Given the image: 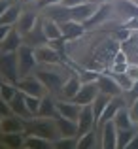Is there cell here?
<instances>
[{
  "label": "cell",
  "instance_id": "1",
  "mask_svg": "<svg viewBox=\"0 0 138 149\" xmlns=\"http://www.w3.org/2000/svg\"><path fill=\"white\" fill-rule=\"evenodd\" d=\"M27 134H36L46 140H51V142L61 138L55 117H32V119H29L27 121Z\"/></svg>",
  "mask_w": 138,
  "mask_h": 149
},
{
  "label": "cell",
  "instance_id": "2",
  "mask_svg": "<svg viewBox=\"0 0 138 149\" xmlns=\"http://www.w3.org/2000/svg\"><path fill=\"white\" fill-rule=\"evenodd\" d=\"M17 70H19V79L29 74L36 72V66H38V61H36V55H34V47L23 44L17 51Z\"/></svg>",
  "mask_w": 138,
  "mask_h": 149
},
{
  "label": "cell",
  "instance_id": "3",
  "mask_svg": "<svg viewBox=\"0 0 138 149\" xmlns=\"http://www.w3.org/2000/svg\"><path fill=\"white\" fill-rule=\"evenodd\" d=\"M0 74L4 79L19 81V70H17V53H0Z\"/></svg>",
  "mask_w": 138,
  "mask_h": 149
},
{
  "label": "cell",
  "instance_id": "4",
  "mask_svg": "<svg viewBox=\"0 0 138 149\" xmlns=\"http://www.w3.org/2000/svg\"><path fill=\"white\" fill-rule=\"evenodd\" d=\"M17 89H19V91H23L25 95L40 96V98L47 93V91H46V87H44V83L38 79L36 74H29V76L21 77V79L17 81Z\"/></svg>",
  "mask_w": 138,
  "mask_h": 149
},
{
  "label": "cell",
  "instance_id": "5",
  "mask_svg": "<svg viewBox=\"0 0 138 149\" xmlns=\"http://www.w3.org/2000/svg\"><path fill=\"white\" fill-rule=\"evenodd\" d=\"M100 142H98V147L102 149H116L117 147V127L112 121H106V123L100 125V134H98Z\"/></svg>",
  "mask_w": 138,
  "mask_h": 149
},
{
  "label": "cell",
  "instance_id": "6",
  "mask_svg": "<svg viewBox=\"0 0 138 149\" xmlns=\"http://www.w3.org/2000/svg\"><path fill=\"white\" fill-rule=\"evenodd\" d=\"M34 74H36V76H38V79H40L42 83H44L46 91H49V93H59L61 85L64 83V79H62V74H59V72H53V70L38 68Z\"/></svg>",
  "mask_w": 138,
  "mask_h": 149
},
{
  "label": "cell",
  "instance_id": "7",
  "mask_svg": "<svg viewBox=\"0 0 138 149\" xmlns=\"http://www.w3.org/2000/svg\"><path fill=\"white\" fill-rule=\"evenodd\" d=\"M78 136L85 134L89 130H95L97 127V119H95V113H93V106L91 104H85L81 106L80 109V115H78Z\"/></svg>",
  "mask_w": 138,
  "mask_h": 149
},
{
  "label": "cell",
  "instance_id": "8",
  "mask_svg": "<svg viewBox=\"0 0 138 149\" xmlns=\"http://www.w3.org/2000/svg\"><path fill=\"white\" fill-rule=\"evenodd\" d=\"M98 6H95V4L87 2V4H81V6H76V8H66L68 10V19L70 21H76V23H81V25H85V23L91 19V15L97 11Z\"/></svg>",
  "mask_w": 138,
  "mask_h": 149
},
{
  "label": "cell",
  "instance_id": "9",
  "mask_svg": "<svg viewBox=\"0 0 138 149\" xmlns=\"http://www.w3.org/2000/svg\"><path fill=\"white\" fill-rule=\"evenodd\" d=\"M8 132H27V119L15 115H6L0 121V134H8Z\"/></svg>",
  "mask_w": 138,
  "mask_h": 149
},
{
  "label": "cell",
  "instance_id": "10",
  "mask_svg": "<svg viewBox=\"0 0 138 149\" xmlns=\"http://www.w3.org/2000/svg\"><path fill=\"white\" fill-rule=\"evenodd\" d=\"M34 55H36V61L38 64H47V66H53L59 62V51L53 47V45H36L34 47Z\"/></svg>",
  "mask_w": 138,
  "mask_h": 149
},
{
  "label": "cell",
  "instance_id": "11",
  "mask_svg": "<svg viewBox=\"0 0 138 149\" xmlns=\"http://www.w3.org/2000/svg\"><path fill=\"white\" fill-rule=\"evenodd\" d=\"M98 85H97V81H91V83H81V87H80V91H78V95L74 96V102L76 104H80V106H85V104H93V100L97 98V95H98Z\"/></svg>",
  "mask_w": 138,
  "mask_h": 149
},
{
  "label": "cell",
  "instance_id": "12",
  "mask_svg": "<svg viewBox=\"0 0 138 149\" xmlns=\"http://www.w3.org/2000/svg\"><path fill=\"white\" fill-rule=\"evenodd\" d=\"M97 85H98V91L104 93V95H110V96H119L121 93V87L117 85V81L112 77V74L106 72V74H100L97 79Z\"/></svg>",
  "mask_w": 138,
  "mask_h": 149
},
{
  "label": "cell",
  "instance_id": "13",
  "mask_svg": "<svg viewBox=\"0 0 138 149\" xmlns=\"http://www.w3.org/2000/svg\"><path fill=\"white\" fill-rule=\"evenodd\" d=\"M38 13L36 11H30V10H23L21 11V15H19V19H17V25H15V29L19 30V32L23 34V38L27 36V34L30 32V30L34 29V25L38 23Z\"/></svg>",
  "mask_w": 138,
  "mask_h": 149
},
{
  "label": "cell",
  "instance_id": "14",
  "mask_svg": "<svg viewBox=\"0 0 138 149\" xmlns=\"http://www.w3.org/2000/svg\"><path fill=\"white\" fill-rule=\"evenodd\" d=\"M23 44H25V42H23V34L13 26V29L10 30V34L4 38V42L0 44V53H15Z\"/></svg>",
  "mask_w": 138,
  "mask_h": 149
},
{
  "label": "cell",
  "instance_id": "15",
  "mask_svg": "<svg viewBox=\"0 0 138 149\" xmlns=\"http://www.w3.org/2000/svg\"><path fill=\"white\" fill-rule=\"evenodd\" d=\"M81 87V79L80 76H70L64 79V83L61 85V89H59V96H61L62 100H72L74 96L78 95V91H80Z\"/></svg>",
  "mask_w": 138,
  "mask_h": 149
},
{
  "label": "cell",
  "instance_id": "16",
  "mask_svg": "<svg viewBox=\"0 0 138 149\" xmlns=\"http://www.w3.org/2000/svg\"><path fill=\"white\" fill-rule=\"evenodd\" d=\"M80 109L81 106L76 104L74 100H57V115L66 117V119H72L78 121V115H80Z\"/></svg>",
  "mask_w": 138,
  "mask_h": 149
},
{
  "label": "cell",
  "instance_id": "17",
  "mask_svg": "<svg viewBox=\"0 0 138 149\" xmlns=\"http://www.w3.org/2000/svg\"><path fill=\"white\" fill-rule=\"evenodd\" d=\"M23 42H25L27 45H30V47L47 44V38H46V34H44V26H42V19H38V23L34 25V29L30 30L25 38H23Z\"/></svg>",
  "mask_w": 138,
  "mask_h": 149
},
{
  "label": "cell",
  "instance_id": "18",
  "mask_svg": "<svg viewBox=\"0 0 138 149\" xmlns=\"http://www.w3.org/2000/svg\"><path fill=\"white\" fill-rule=\"evenodd\" d=\"M61 30H62V38H66V40H76V38H81L85 32H87L85 25L76 23V21H64V23H61Z\"/></svg>",
  "mask_w": 138,
  "mask_h": 149
},
{
  "label": "cell",
  "instance_id": "19",
  "mask_svg": "<svg viewBox=\"0 0 138 149\" xmlns=\"http://www.w3.org/2000/svg\"><path fill=\"white\" fill-rule=\"evenodd\" d=\"M10 108H11V113H15V115L23 117V119H32V115H30L29 108H27L25 104V95H23V91H17L15 93V96L10 100Z\"/></svg>",
  "mask_w": 138,
  "mask_h": 149
},
{
  "label": "cell",
  "instance_id": "20",
  "mask_svg": "<svg viewBox=\"0 0 138 149\" xmlns=\"http://www.w3.org/2000/svg\"><path fill=\"white\" fill-rule=\"evenodd\" d=\"M42 26H44V34H46L47 42H55V40H61V38H62L61 25H59L55 19L44 15V17H42Z\"/></svg>",
  "mask_w": 138,
  "mask_h": 149
},
{
  "label": "cell",
  "instance_id": "21",
  "mask_svg": "<svg viewBox=\"0 0 138 149\" xmlns=\"http://www.w3.org/2000/svg\"><path fill=\"white\" fill-rule=\"evenodd\" d=\"M121 106H125V100L121 98V95H119V96H112V100L108 102L106 109L102 111V115H100V119H98L97 127H100V125H102V123H106V121H112V119H113V115L117 113V109H119Z\"/></svg>",
  "mask_w": 138,
  "mask_h": 149
},
{
  "label": "cell",
  "instance_id": "22",
  "mask_svg": "<svg viewBox=\"0 0 138 149\" xmlns=\"http://www.w3.org/2000/svg\"><path fill=\"white\" fill-rule=\"evenodd\" d=\"M110 11H112V4H102V6H98L97 11L91 15V19L85 23V29L89 30V29H93V26H98V25H102L104 21H108Z\"/></svg>",
  "mask_w": 138,
  "mask_h": 149
},
{
  "label": "cell",
  "instance_id": "23",
  "mask_svg": "<svg viewBox=\"0 0 138 149\" xmlns=\"http://www.w3.org/2000/svg\"><path fill=\"white\" fill-rule=\"evenodd\" d=\"M55 115H57V100L46 93L40 98V109H38L36 117H55Z\"/></svg>",
  "mask_w": 138,
  "mask_h": 149
},
{
  "label": "cell",
  "instance_id": "24",
  "mask_svg": "<svg viewBox=\"0 0 138 149\" xmlns=\"http://www.w3.org/2000/svg\"><path fill=\"white\" fill-rule=\"evenodd\" d=\"M23 8L19 2H11L10 8H8L6 11L2 13V17H0V25H8V26H15L17 25V19L19 15H21Z\"/></svg>",
  "mask_w": 138,
  "mask_h": 149
},
{
  "label": "cell",
  "instance_id": "25",
  "mask_svg": "<svg viewBox=\"0 0 138 149\" xmlns=\"http://www.w3.org/2000/svg\"><path fill=\"white\" fill-rule=\"evenodd\" d=\"M55 123H57V128H59V134L61 136H78V123L76 121L55 115Z\"/></svg>",
  "mask_w": 138,
  "mask_h": 149
},
{
  "label": "cell",
  "instance_id": "26",
  "mask_svg": "<svg viewBox=\"0 0 138 149\" xmlns=\"http://www.w3.org/2000/svg\"><path fill=\"white\" fill-rule=\"evenodd\" d=\"M113 123H116L117 128H132V127H136V123L131 117V111H129L127 104L121 106V108L117 109V113L113 115Z\"/></svg>",
  "mask_w": 138,
  "mask_h": 149
},
{
  "label": "cell",
  "instance_id": "27",
  "mask_svg": "<svg viewBox=\"0 0 138 149\" xmlns=\"http://www.w3.org/2000/svg\"><path fill=\"white\" fill-rule=\"evenodd\" d=\"M23 147L25 149H53V142L42 138V136H36V134H27Z\"/></svg>",
  "mask_w": 138,
  "mask_h": 149
},
{
  "label": "cell",
  "instance_id": "28",
  "mask_svg": "<svg viewBox=\"0 0 138 149\" xmlns=\"http://www.w3.org/2000/svg\"><path fill=\"white\" fill-rule=\"evenodd\" d=\"M25 136L27 132H8L2 134V146L10 149H19L25 146Z\"/></svg>",
  "mask_w": 138,
  "mask_h": 149
},
{
  "label": "cell",
  "instance_id": "29",
  "mask_svg": "<svg viewBox=\"0 0 138 149\" xmlns=\"http://www.w3.org/2000/svg\"><path fill=\"white\" fill-rule=\"evenodd\" d=\"M138 132V125L132 128H117V149H127L129 142Z\"/></svg>",
  "mask_w": 138,
  "mask_h": 149
},
{
  "label": "cell",
  "instance_id": "30",
  "mask_svg": "<svg viewBox=\"0 0 138 149\" xmlns=\"http://www.w3.org/2000/svg\"><path fill=\"white\" fill-rule=\"evenodd\" d=\"M112 100V96L110 95H104V93H98L97 95V98L93 100V113H95V119H97V123H98V119H100V115H102V111L106 109V106H108V102Z\"/></svg>",
  "mask_w": 138,
  "mask_h": 149
},
{
  "label": "cell",
  "instance_id": "31",
  "mask_svg": "<svg viewBox=\"0 0 138 149\" xmlns=\"http://www.w3.org/2000/svg\"><path fill=\"white\" fill-rule=\"evenodd\" d=\"M97 138H98V134L95 130H89V132H85V134L78 136V147L76 149H93V147H97L98 146Z\"/></svg>",
  "mask_w": 138,
  "mask_h": 149
},
{
  "label": "cell",
  "instance_id": "32",
  "mask_svg": "<svg viewBox=\"0 0 138 149\" xmlns=\"http://www.w3.org/2000/svg\"><path fill=\"white\" fill-rule=\"evenodd\" d=\"M17 83H13V81H8V79H0V96H2L4 100L10 102L11 98L15 96V93H17Z\"/></svg>",
  "mask_w": 138,
  "mask_h": 149
},
{
  "label": "cell",
  "instance_id": "33",
  "mask_svg": "<svg viewBox=\"0 0 138 149\" xmlns=\"http://www.w3.org/2000/svg\"><path fill=\"white\" fill-rule=\"evenodd\" d=\"M78 136H61L53 142V149H76Z\"/></svg>",
  "mask_w": 138,
  "mask_h": 149
},
{
  "label": "cell",
  "instance_id": "34",
  "mask_svg": "<svg viewBox=\"0 0 138 149\" xmlns=\"http://www.w3.org/2000/svg\"><path fill=\"white\" fill-rule=\"evenodd\" d=\"M110 74H112V77L117 81V85L121 87V91H123V93H127L129 89L132 87V83H134V81H132L125 72H110Z\"/></svg>",
  "mask_w": 138,
  "mask_h": 149
},
{
  "label": "cell",
  "instance_id": "35",
  "mask_svg": "<svg viewBox=\"0 0 138 149\" xmlns=\"http://www.w3.org/2000/svg\"><path fill=\"white\" fill-rule=\"evenodd\" d=\"M25 95V93H23ZM25 104L29 108L30 115L36 117L38 115V109H40V96H32V95H25Z\"/></svg>",
  "mask_w": 138,
  "mask_h": 149
},
{
  "label": "cell",
  "instance_id": "36",
  "mask_svg": "<svg viewBox=\"0 0 138 149\" xmlns=\"http://www.w3.org/2000/svg\"><path fill=\"white\" fill-rule=\"evenodd\" d=\"M62 0H36L34 2V6L38 8V10H47V8H51V6H59Z\"/></svg>",
  "mask_w": 138,
  "mask_h": 149
},
{
  "label": "cell",
  "instance_id": "37",
  "mask_svg": "<svg viewBox=\"0 0 138 149\" xmlns=\"http://www.w3.org/2000/svg\"><path fill=\"white\" fill-rule=\"evenodd\" d=\"M98 76H100V72H91V70H87V72H83L80 76L81 83H91V81H97Z\"/></svg>",
  "mask_w": 138,
  "mask_h": 149
},
{
  "label": "cell",
  "instance_id": "38",
  "mask_svg": "<svg viewBox=\"0 0 138 149\" xmlns=\"http://www.w3.org/2000/svg\"><path fill=\"white\" fill-rule=\"evenodd\" d=\"M6 115H11V108H10V102L4 100L2 96H0V121H2V117Z\"/></svg>",
  "mask_w": 138,
  "mask_h": 149
},
{
  "label": "cell",
  "instance_id": "39",
  "mask_svg": "<svg viewBox=\"0 0 138 149\" xmlns=\"http://www.w3.org/2000/svg\"><path fill=\"white\" fill-rule=\"evenodd\" d=\"M125 74H127V76L131 77L132 81H138V64H131V62H129Z\"/></svg>",
  "mask_w": 138,
  "mask_h": 149
},
{
  "label": "cell",
  "instance_id": "40",
  "mask_svg": "<svg viewBox=\"0 0 138 149\" xmlns=\"http://www.w3.org/2000/svg\"><path fill=\"white\" fill-rule=\"evenodd\" d=\"M113 64H129V58H127V53L123 49H119L113 57Z\"/></svg>",
  "mask_w": 138,
  "mask_h": 149
},
{
  "label": "cell",
  "instance_id": "41",
  "mask_svg": "<svg viewBox=\"0 0 138 149\" xmlns=\"http://www.w3.org/2000/svg\"><path fill=\"white\" fill-rule=\"evenodd\" d=\"M129 111H131V117H132V121L138 125V98L136 100H132V104L129 106Z\"/></svg>",
  "mask_w": 138,
  "mask_h": 149
},
{
  "label": "cell",
  "instance_id": "42",
  "mask_svg": "<svg viewBox=\"0 0 138 149\" xmlns=\"http://www.w3.org/2000/svg\"><path fill=\"white\" fill-rule=\"evenodd\" d=\"M89 0H62L61 6L64 8H76V6H81V4H87Z\"/></svg>",
  "mask_w": 138,
  "mask_h": 149
},
{
  "label": "cell",
  "instance_id": "43",
  "mask_svg": "<svg viewBox=\"0 0 138 149\" xmlns=\"http://www.w3.org/2000/svg\"><path fill=\"white\" fill-rule=\"evenodd\" d=\"M123 26H125V29H129V30H138V15H136V17H132V19H129L127 23H123Z\"/></svg>",
  "mask_w": 138,
  "mask_h": 149
},
{
  "label": "cell",
  "instance_id": "44",
  "mask_svg": "<svg viewBox=\"0 0 138 149\" xmlns=\"http://www.w3.org/2000/svg\"><path fill=\"white\" fill-rule=\"evenodd\" d=\"M131 34H132V30H129V29H125V26H123V29H121L119 30V32H117V40H129V38H131Z\"/></svg>",
  "mask_w": 138,
  "mask_h": 149
},
{
  "label": "cell",
  "instance_id": "45",
  "mask_svg": "<svg viewBox=\"0 0 138 149\" xmlns=\"http://www.w3.org/2000/svg\"><path fill=\"white\" fill-rule=\"evenodd\" d=\"M127 95L131 96V100H136V98H138V81H134V83H132V87L127 91Z\"/></svg>",
  "mask_w": 138,
  "mask_h": 149
},
{
  "label": "cell",
  "instance_id": "46",
  "mask_svg": "<svg viewBox=\"0 0 138 149\" xmlns=\"http://www.w3.org/2000/svg\"><path fill=\"white\" fill-rule=\"evenodd\" d=\"M13 29V26H8V25H0V44L4 42V38L10 34V30Z\"/></svg>",
  "mask_w": 138,
  "mask_h": 149
},
{
  "label": "cell",
  "instance_id": "47",
  "mask_svg": "<svg viewBox=\"0 0 138 149\" xmlns=\"http://www.w3.org/2000/svg\"><path fill=\"white\" fill-rule=\"evenodd\" d=\"M10 4H11V0H0V17H2V13L10 8Z\"/></svg>",
  "mask_w": 138,
  "mask_h": 149
},
{
  "label": "cell",
  "instance_id": "48",
  "mask_svg": "<svg viewBox=\"0 0 138 149\" xmlns=\"http://www.w3.org/2000/svg\"><path fill=\"white\" fill-rule=\"evenodd\" d=\"M127 149H138V132H136L134 136H132V140H131V142H129Z\"/></svg>",
  "mask_w": 138,
  "mask_h": 149
},
{
  "label": "cell",
  "instance_id": "49",
  "mask_svg": "<svg viewBox=\"0 0 138 149\" xmlns=\"http://www.w3.org/2000/svg\"><path fill=\"white\" fill-rule=\"evenodd\" d=\"M127 70V64H112L110 72H125Z\"/></svg>",
  "mask_w": 138,
  "mask_h": 149
},
{
  "label": "cell",
  "instance_id": "50",
  "mask_svg": "<svg viewBox=\"0 0 138 149\" xmlns=\"http://www.w3.org/2000/svg\"><path fill=\"white\" fill-rule=\"evenodd\" d=\"M95 6H102V4H112V0H89Z\"/></svg>",
  "mask_w": 138,
  "mask_h": 149
},
{
  "label": "cell",
  "instance_id": "51",
  "mask_svg": "<svg viewBox=\"0 0 138 149\" xmlns=\"http://www.w3.org/2000/svg\"><path fill=\"white\" fill-rule=\"evenodd\" d=\"M36 0H23V4H34Z\"/></svg>",
  "mask_w": 138,
  "mask_h": 149
},
{
  "label": "cell",
  "instance_id": "52",
  "mask_svg": "<svg viewBox=\"0 0 138 149\" xmlns=\"http://www.w3.org/2000/svg\"><path fill=\"white\" fill-rule=\"evenodd\" d=\"M132 4H134V6H138V0H132Z\"/></svg>",
  "mask_w": 138,
  "mask_h": 149
},
{
  "label": "cell",
  "instance_id": "53",
  "mask_svg": "<svg viewBox=\"0 0 138 149\" xmlns=\"http://www.w3.org/2000/svg\"><path fill=\"white\" fill-rule=\"evenodd\" d=\"M11 2H19V4H21V2H23V0H11Z\"/></svg>",
  "mask_w": 138,
  "mask_h": 149
},
{
  "label": "cell",
  "instance_id": "54",
  "mask_svg": "<svg viewBox=\"0 0 138 149\" xmlns=\"http://www.w3.org/2000/svg\"><path fill=\"white\" fill-rule=\"evenodd\" d=\"M131 2H132V0H131Z\"/></svg>",
  "mask_w": 138,
  "mask_h": 149
}]
</instances>
